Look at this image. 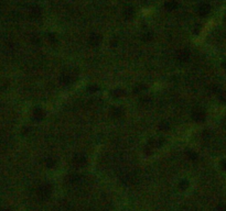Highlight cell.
<instances>
[{"instance_id": "6da1fadb", "label": "cell", "mask_w": 226, "mask_h": 211, "mask_svg": "<svg viewBox=\"0 0 226 211\" xmlns=\"http://www.w3.org/2000/svg\"><path fill=\"white\" fill-rule=\"evenodd\" d=\"M51 192H52V187L49 184L41 185L38 189V195L41 199H47L51 196Z\"/></svg>"}, {"instance_id": "8fae6325", "label": "cell", "mask_w": 226, "mask_h": 211, "mask_svg": "<svg viewBox=\"0 0 226 211\" xmlns=\"http://www.w3.org/2000/svg\"><path fill=\"white\" fill-rule=\"evenodd\" d=\"M164 7H166V10H169V11H172V10L176 9V7H178V2H176V0H169L168 2H166Z\"/></svg>"}, {"instance_id": "7a4b0ae2", "label": "cell", "mask_w": 226, "mask_h": 211, "mask_svg": "<svg viewBox=\"0 0 226 211\" xmlns=\"http://www.w3.org/2000/svg\"><path fill=\"white\" fill-rule=\"evenodd\" d=\"M192 118L194 121L196 122H202L205 120V112L201 110V109H195L192 112Z\"/></svg>"}, {"instance_id": "44dd1931", "label": "cell", "mask_w": 226, "mask_h": 211, "mask_svg": "<svg viewBox=\"0 0 226 211\" xmlns=\"http://www.w3.org/2000/svg\"><path fill=\"white\" fill-rule=\"evenodd\" d=\"M216 211H226V206L225 204H219V206H217V208H216Z\"/></svg>"}, {"instance_id": "4fadbf2b", "label": "cell", "mask_w": 226, "mask_h": 211, "mask_svg": "<svg viewBox=\"0 0 226 211\" xmlns=\"http://www.w3.org/2000/svg\"><path fill=\"white\" fill-rule=\"evenodd\" d=\"M45 164H47V166L49 168H53L56 165V161L54 158H47V161H45Z\"/></svg>"}, {"instance_id": "7c38bea8", "label": "cell", "mask_w": 226, "mask_h": 211, "mask_svg": "<svg viewBox=\"0 0 226 211\" xmlns=\"http://www.w3.org/2000/svg\"><path fill=\"white\" fill-rule=\"evenodd\" d=\"M30 14L33 18H39L41 16V9L39 7H32L30 10Z\"/></svg>"}, {"instance_id": "9a60e30c", "label": "cell", "mask_w": 226, "mask_h": 211, "mask_svg": "<svg viewBox=\"0 0 226 211\" xmlns=\"http://www.w3.org/2000/svg\"><path fill=\"white\" fill-rule=\"evenodd\" d=\"M111 113H113L114 117L118 118V117H120V115L123 114V110L120 108H114L113 110H111Z\"/></svg>"}, {"instance_id": "e0dca14e", "label": "cell", "mask_w": 226, "mask_h": 211, "mask_svg": "<svg viewBox=\"0 0 226 211\" xmlns=\"http://www.w3.org/2000/svg\"><path fill=\"white\" fill-rule=\"evenodd\" d=\"M152 33L151 32H147L146 34H143V36H142V39L145 40V41H150V40L152 39Z\"/></svg>"}, {"instance_id": "7402d4cb", "label": "cell", "mask_w": 226, "mask_h": 211, "mask_svg": "<svg viewBox=\"0 0 226 211\" xmlns=\"http://www.w3.org/2000/svg\"><path fill=\"white\" fill-rule=\"evenodd\" d=\"M221 166H222V168L224 169V171H226V161L221 162Z\"/></svg>"}, {"instance_id": "52a82bcc", "label": "cell", "mask_w": 226, "mask_h": 211, "mask_svg": "<svg viewBox=\"0 0 226 211\" xmlns=\"http://www.w3.org/2000/svg\"><path fill=\"white\" fill-rule=\"evenodd\" d=\"M209 11H211V7L207 4V3H203V4H201V6L199 7V14L202 16H207L209 13Z\"/></svg>"}, {"instance_id": "2e32d148", "label": "cell", "mask_w": 226, "mask_h": 211, "mask_svg": "<svg viewBox=\"0 0 226 211\" xmlns=\"http://www.w3.org/2000/svg\"><path fill=\"white\" fill-rule=\"evenodd\" d=\"M113 95L115 96V97H117V98H119V97H123V96L125 95V92H124L121 89H116V90L113 91Z\"/></svg>"}, {"instance_id": "603a6c76", "label": "cell", "mask_w": 226, "mask_h": 211, "mask_svg": "<svg viewBox=\"0 0 226 211\" xmlns=\"http://www.w3.org/2000/svg\"><path fill=\"white\" fill-rule=\"evenodd\" d=\"M219 96H221V99H222V100L226 101V92H222V94H221Z\"/></svg>"}, {"instance_id": "cb8c5ba5", "label": "cell", "mask_w": 226, "mask_h": 211, "mask_svg": "<svg viewBox=\"0 0 226 211\" xmlns=\"http://www.w3.org/2000/svg\"><path fill=\"white\" fill-rule=\"evenodd\" d=\"M49 37H50L51 41H53V42H56V39H55V36H54L53 34H49Z\"/></svg>"}, {"instance_id": "d6986e66", "label": "cell", "mask_w": 226, "mask_h": 211, "mask_svg": "<svg viewBox=\"0 0 226 211\" xmlns=\"http://www.w3.org/2000/svg\"><path fill=\"white\" fill-rule=\"evenodd\" d=\"M188 186H189V183H188L186 180L181 181V184H180V188H181V189H186Z\"/></svg>"}, {"instance_id": "ba28073f", "label": "cell", "mask_w": 226, "mask_h": 211, "mask_svg": "<svg viewBox=\"0 0 226 211\" xmlns=\"http://www.w3.org/2000/svg\"><path fill=\"white\" fill-rule=\"evenodd\" d=\"M123 14L127 20H129V19H131L133 16H135V10H133V7H127L126 9L124 10Z\"/></svg>"}, {"instance_id": "ffe728a7", "label": "cell", "mask_w": 226, "mask_h": 211, "mask_svg": "<svg viewBox=\"0 0 226 211\" xmlns=\"http://www.w3.org/2000/svg\"><path fill=\"white\" fill-rule=\"evenodd\" d=\"M97 90H98V87H97L96 85H92L88 87V91H90V92H95V91H97Z\"/></svg>"}, {"instance_id": "5bb4252c", "label": "cell", "mask_w": 226, "mask_h": 211, "mask_svg": "<svg viewBox=\"0 0 226 211\" xmlns=\"http://www.w3.org/2000/svg\"><path fill=\"white\" fill-rule=\"evenodd\" d=\"M186 156H188L191 161H196V159H197V154H196L195 152L188 151V152H186Z\"/></svg>"}, {"instance_id": "d4e9b609", "label": "cell", "mask_w": 226, "mask_h": 211, "mask_svg": "<svg viewBox=\"0 0 226 211\" xmlns=\"http://www.w3.org/2000/svg\"><path fill=\"white\" fill-rule=\"evenodd\" d=\"M223 67H224V68L226 69V62H224V63H223Z\"/></svg>"}, {"instance_id": "8992f818", "label": "cell", "mask_w": 226, "mask_h": 211, "mask_svg": "<svg viewBox=\"0 0 226 211\" xmlns=\"http://www.w3.org/2000/svg\"><path fill=\"white\" fill-rule=\"evenodd\" d=\"M100 41H102V36H100L99 34H97V33L90 34V37H88V42H90L92 45H98L100 43Z\"/></svg>"}, {"instance_id": "30bf717a", "label": "cell", "mask_w": 226, "mask_h": 211, "mask_svg": "<svg viewBox=\"0 0 226 211\" xmlns=\"http://www.w3.org/2000/svg\"><path fill=\"white\" fill-rule=\"evenodd\" d=\"M81 181V176L80 175L73 174L69 176V183L72 185H77Z\"/></svg>"}, {"instance_id": "5b68a950", "label": "cell", "mask_w": 226, "mask_h": 211, "mask_svg": "<svg viewBox=\"0 0 226 211\" xmlns=\"http://www.w3.org/2000/svg\"><path fill=\"white\" fill-rule=\"evenodd\" d=\"M190 58V53L186 49H180L176 53V59L180 62H186Z\"/></svg>"}, {"instance_id": "9c48e42d", "label": "cell", "mask_w": 226, "mask_h": 211, "mask_svg": "<svg viewBox=\"0 0 226 211\" xmlns=\"http://www.w3.org/2000/svg\"><path fill=\"white\" fill-rule=\"evenodd\" d=\"M33 118L35 119V120H39V121L42 120V119L44 118V111L40 108L35 109L33 111Z\"/></svg>"}, {"instance_id": "ac0fdd59", "label": "cell", "mask_w": 226, "mask_h": 211, "mask_svg": "<svg viewBox=\"0 0 226 211\" xmlns=\"http://www.w3.org/2000/svg\"><path fill=\"white\" fill-rule=\"evenodd\" d=\"M168 128H169V124H168L166 122H162V123H160V124H159L160 130H166Z\"/></svg>"}, {"instance_id": "3957f363", "label": "cell", "mask_w": 226, "mask_h": 211, "mask_svg": "<svg viewBox=\"0 0 226 211\" xmlns=\"http://www.w3.org/2000/svg\"><path fill=\"white\" fill-rule=\"evenodd\" d=\"M60 79L62 84H64V85H70V84H72V82H74V76L72 75L71 73L65 72L61 75Z\"/></svg>"}, {"instance_id": "277c9868", "label": "cell", "mask_w": 226, "mask_h": 211, "mask_svg": "<svg viewBox=\"0 0 226 211\" xmlns=\"http://www.w3.org/2000/svg\"><path fill=\"white\" fill-rule=\"evenodd\" d=\"M73 163L77 167H83V166H85L87 164V159L84 155H76L73 158Z\"/></svg>"}]
</instances>
